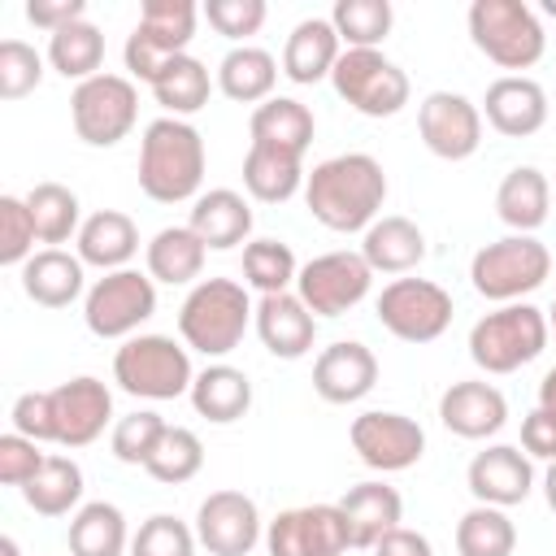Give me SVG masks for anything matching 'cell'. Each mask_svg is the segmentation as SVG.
<instances>
[{
  "label": "cell",
  "instance_id": "6da1fadb",
  "mask_svg": "<svg viewBox=\"0 0 556 556\" xmlns=\"http://www.w3.org/2000/svg\"><path fill=\"white\" fill-rule=\"evenodd\" d=\"M387 200V174L369 152H339L313 165L304 178V204L313 222L334 235H365Z\"/></svg>",
  "mask_w": 556,
  "mask_h": 556
},
{
  "label": "cell",
  "instance_id": "7a4b0ae2",
  "mask_svg": "<svg viewBox=\"0 0 556 556\" xmlns=\"http://www.w3.org/2000/svg\"><path fill=\"white\" fill-rule=\"evenodd\" d=\"M204 135L187 117H156L139 139V191L156 204H182L200 195L204 182Z\"/></svg>",
  "mask_w": 556,
  "mask_h": 556
},
{
  "label": "cell",
  "instance_id": "3957f363",
  "mask_svg": "<svg viewBox=\"0 0 556 556\" xmlns=\"http://www.w3.org/2000/svg\"><path fill=\"white\" fill-rule=\"evenodd\" d=\"M252 313H256V304L243 291V282L200 278L187 291L182 308H178V334L191 352H200L208 361H222L243 343V334L252 326Z\"/></svg>",
  "mask_w": 556,
  "mask_h": 556
},
{
  "label": "cell",
  "instance_id": "277c9868",
  "mask_svg": "<svg viewBox=\"0 0 556 556\" xmlns=\"http://www.w3.org/2000/svg\"><path fill=\"white\" fill-rule=\"evenodd\" d=\"M547 313L530 300L517 304H500L491 313H482L469 330V361L482 374H517L521 365H530L534 356H543L547 348Z\"/></svg>",
  "mask_w": 556,
  "mask_h": 556
},
{
  "label": "cell",
  "instance_id": "5b68a950",
  "mask_svg": "<svg viewBox=\"0 0 556 556\" xmlns=\"http://www.w3.org/2000/svg\"><path fill=\"white\" fill-rule=\"evenodd\" d=\"M465 22L473 48L500 70H530L547 52V30L526 0H473Z\"/></svg>",
  "mask_w": 556,
  "mask_h": 556
},
{
  "label": "cell",
  "instance_id": "8992f818",
  "mask_svg": "<svg viewBox=\"0 0 556 556\" xmlns=\"http://www.w3.org/2000/svg\"><path fill=\"white\" fill-rule=\"evenodd\" d=\"M552 274V252L534 235H504L495 243H482L469 261V282L491 304H517L530 291H539Z\"/></svg>",
  "mask_w": 556,
  "mask_h": 556
},
{
  "label": "cell",
  "instance_id": "52a82bcc",
  "mask_svg": "<svg viewBox=\"0 0 556 556\" xmlns=\"http://www.w3.org/2000/svg\"><path fill=\"white\" fill-rule=\"evenodd\" d=\"M113 382L135 400H178L191 391V348L169 334H135L113 352Z\"/></svg>",
  "mask_w": 556,
  "mask_h": 556
},
{
  "label": "cell",
  "instance_id": "ba28073f",
  "mask_svg": "<svg viewBox=\"0 0 556 556\" xmlns=\"http://www.w3.org/2000/svg\"><path fill=\"white\" fill-rule=\"evenodd\" d=\"M195 22H200V9L191 0H143L139 22L122 48L130 78L152 83L174 56H182L187 43L195 39Z\"/></svg>",
  "mask_w": 556,
  "mask_h": 556
},
{
  "label": "cell",
  "instance_id": "9c48e42d",
  "mask_svg": "<svg viewBox=\"0 0 556 556\" xmlns=\"http://www.w3.org/2000/svg\"><path fill=\"white\" fill-rule=\"evenodd\" d=\"M330 87L361 117H395L413 96L408 74L382 48H343Z\"/></svg>",
  "mask_w": 556,
  "mask_h": 556
},
{
  "label": "cell",
  "instance_id": "30bf717a",
  "mask_svg": "<svg viewBox=\"0 0 556 556\" xmlns=\"http://www.w3.org/2000/svg\"><path fill=\"white\" fill-rule=\"evenodd\" d=\"M70 122L74 135L87 148H113L122 143L139 122V87L126 74H96L74 87L70 96Z\"/></svg>",
  "mask_w": 556,
  "mask_h": 556
},
{
  "label": "cell",
  "instance_id": "8fae6325",
  "mask_svg": "<svg viewBox=\"0 0 556 556\" xmlns=\"http://www.w3.org/2000/svg\"><path fill=\"white\" fill-rule=\"evenodd\" d=\"M156 313V282L139 269H113L96 278L83 295V321L96 339H135L139 326Z\"/></svg>",
  "mask_w": 556,
  "mask_h": 556
},
{
  "label": "cell",
  "instance_id": "7c38bea8",
  "mask_svg": "<svg viewBox=\"0 0 556 556\" xmlns=\"http://www.w3.org/2000/svg\"><path fill=\"white\" fill-rule=\"evenodd\" d=\"M374 313L400 343H434L452 326V295L430 278H391L374 300Z\"/></svg>",
  "mask_w": 556,
  "mask_h": 556
},
{
  "label": "cell",
  "instance_id": "4fadbf2b",
  "mask_svg": "<svg viewBox=\"0 0 556 556\" xmlns=\"http://www.w3.org/2000/svg\"><path fill=\"white\" fill-rule=\"evenodd\" d=\"M374 287V269L361 252H348V248H334V252H321L313 261L300 265V278H295V295L308 304L313 317H343L348 308H356Z\"/></svg>",
  "mask_w": 556,
  "mask_h": 556
},
{
  "label": "cell",
  "instance_id": "5bb4252c",
  "mask_svg": "<svg viewBox=\"0 0 556 556\" xmlns=\"http://www.w3.org/2000/svg\"><path fill=\"white\" fill-rule=\"evenodd\" d=\"M348 443L361 456V465H369L374 473H404L426 456V430L413 417L387 408H369L352 417Z\"/></svg>",
  "mask_w": 556,
  "mask_h": 556
},
{
  "label": "cell",
  "instance_id": "9a60e30c",
  "mask_svg": "<svg viewBox=\"0 0 556 556\" xmlns=\"http://www.w3.org/2000/svg\"><path fill=\"white\" fill-rule=\"evenodd\" d=\"M195 539L208 556H248L265 539V521L252 495L222 486L208 491L195 508Z\"/></svg>",
  "mask_w": 556,
  "mask_h": 556
},
{
  "label": "cell",
  "instance_id": "2e32d148",
  "mask_svg": "<svg viewBox=\"0 0 556 556\" xmlns=\"http://www.w3.org/2000/svg\"><path fill=\"white\" fill-rule=\"evenodd\" d=\"M352 547L348 521L339 504H300L282 508L265 526V552L269 556H343Z\"/></svg>",
  "mask_w": 556,
  "mask_h": 556
},
{
  "label": "cell",
  "instance_id": "e0dca14e",
  "mask_svg": "<svg viewBox=\"0 0 556 556\" xmlns=\"http://www.w3.org/2000/svg\"><path fill=\"white\" fill-rule=\"evenodd\" d=\"M417 135L439 161H469L482 148V109L460 91H430L417 104Z\"/></svg>",
  "mask_w": 556,
  "mask_h": 556
},
{
  "label": "cell",
  "instance_id": "ac0fdd59",
  "mask_svg": "<svg viewBox=\"0 0 556 556\" xmlns=\"http://www.w3.org/2000/svg\"><path fill=\"white\" fill-rule=\"evenodd\" d=\"M113 421V391L91 378L78 374L61 387H52V443L61 447H87L104 434V426Z\"/></svg>",
  "mask_w": 556,
  "mask_h": 556
},
{
  "label": "cell",
  "instance_id": "d6986e66",
  "mask_svg": "<svg viewBox=\"0 0 556 556\" xmlns=\"http://www.w3.org/2000/svg\"><path fill=\"white\" fill-rule=\"evenodd\" d=\"M465 486H469L473 504L513 508L534 491V460L517 443H491L469 460Z\"/></svg>",
  "mask_w": 556,
  "mask_h": 556
},
{
  "label": "cell",
  "instance_id": "ffe728a7",
  "mask_svg": "<svg viewBox=\"0 0 556 556\" xmlns=\"http://www.w3.org/2000/svg\"><path fill=\"white\" fill-rule=\"evenodd\" d=\"M378 382V356L361 339H339L313 361V391L326 404H356Z\"/></svg>",
  "mask_w": 556,
  "mask_h": 556
},
{
  "label": "cell",
  "instance_id": "44dd1931",
  "mask_svg": "<svg viewBox=\"0 0 556 556\" xmlns=\"http://www.w3.org/2000/svg\"><path fill=\"white\" fill-rule=\"evenodd\" d=\"M439 421L447 434L456 439H491L504 430L508 421V400L495 382H482V378H465V382H452L443 395H439Z\"/></svg>",
  "mask_w": 556,
  "mask_h": 556
},
{
  "label": "cell",
  "instance_id": "7402d4cb",
  "mask_svg": "<svg viewBox=\"0 0 556 556\" xmlns=\"http://www.w3.org/2000/svg\"><path fill=\"white\" fill-rule=\"evenodd\" d=\"M482 117L504 139H530L547 122V91L530 74H504L482 96Z\"/></svg>",
  "mask_w": 556,
  "mask_h": 556
},
{
  "label": "cell",
  "instance_id": "603a6c76",
  "mask_svg": "<svg viewBox=\"0 0 556 556\" xmlns=\"http://www.w3.org/2000/svg\"><path fill=\"white\" fill-rule=\"evenodd\" d=\"M252 326H256V339L265 343V352L278 356V361H300L317 343V317L308 313V304L295 291L261 295L256 313H252Z\"/></svg>",
  "mask_w": 556,
  "mask_h": 556
},
{
  "label": "cell",
  "instance_id": "cb8c5ba5",
  "mask_svg": "<svg viewBox=\"0 0 556 556\" xmlns=\"http://www.w3.org/2000/svg\"><path fill=\"white\" fill-rule=\"evenodd\" d=\"M74 243H78V261L96 265L100 274L130 269V261L139 256V226L122 208H100V213L83 217V230Z\"/></svg>",
  "mask_w": 556,
  "mask_h": 556
},
{
  "label": "cell",
  "instance_id": "d4e9b609",
  "mask_svg": "<svg viewBox=\"0 0 556 556\" xmlns=\"http://www.w3.org/2000/svg\"><path fill=\"white\" fill-rule=\"evenodd\" d=\"M87 265L78 261V252L65 248H39L26 265H22V291L26 300H35L39 308H70L78 295H87Z\"/></svg>",
  "mask_w": 556,
  "mask_h": 556
},
{
  "label": "cell",
  "instance_id": "484cf974",
  "mask_svg": "<svg viewBox=\"0 0 556 556\" xmlns=\"http://www.w3.org/2000/svg\"><path fill=\"white\" fill-rule=\"evenodd\" d=\"M343 56V43L330 26V17H304L291 26L287 35V48H282V74L295 83V87H313L321 78L334 74Z\"/></svg>",
  "mask_w": 556,
  "mask_h": 556
},
{
  "label": "cell",
  "instance_id": "4316f807",
  "mask_svg": "<svg viewBox=\"0 0 556 556\" xmlns=\"http://www.w3.org/2000/svg\"><path fill=\"white\" fill-rule=\"evenodd\" d=\"M187 226L200 235L204 248L230 252V248L248 243V235H252V204L230 187H213V191H200L191 200Z\"/></svg>",
  "mask_w": 556,
  "mask_h": 556
},
{
  "label": "cell",
  "instance_id": "83f0119b",
  "mask_svg": "<svg viewBox=\"0 0 556 556\" xmlns=\"http://www.w3.org/2000/svg\"><path fill=\"white\" fill-rule=\"evenodd\" d=\"M495 213L513 235H534L552 213V182L534 165H513L495 187Z\"/></svg>",
  "mask_w": 556,
  "mask_h": 556
},
{
  "label": "cell",
  "instance_id": "f1b7e54d",
  "mask_svg": "<svg viewBox=\"0 0 556 556\" xmlns=\"http://www.w3.org/2000/svg\"><path fill=\"white\" fill-rule=\"evenodd\" d=\"M339 513L348 521V539L352 547H374L387 530H395L404 521V500L395 486L387 482H356L343 500H339Z\"/></svg>",
  "mask_w": 556,
  "mask_h": 556
},
{
  "label": "cell",
  "instance_id": "f546056e",
  "mask_svg": "<svg viewBox=\"0 0 556 556\" xmlns=\"http://www.w3.org/2000/svg\"><path fill=\"white\" fill-rule=\"evenodd\" d=\"M361 256L374 274H408L426 261V235L413 217L387 213L361 235Z\"/></svg>",
  "mask_w": 556,
  "mask_h": 556
},
{
  "label": "cell",
  "instance_id": "4dcf8cb0",
  "mask_svg": "<svg viewBox=\"0 0 556 556\" xmlns=\"http://www.w3.org/2000/svg\"><path fill=\"white\" fill-rule=\"evenodd\" d=\"M187 400H191V408H195L204 421L230 426V421L248 417V408H252V378H248L243 369L226 365V361H213V365H204V369L195 374Z\"/></svg>",
  "mask_w": 556,
  "mask_h": 556
},
{
  "label": "cell",
  "instance_id": "1f68e13d",
  "mask_svg": "<svg viewBox=\"0 0 556 556\" xmlns=\"http://www.w3.org/2000/svg\"><path fill=\"white\" fill-rule=\"evenodd\" d=\"M278 61L274 52L256 48V43H239L217 61V91L235 104H265L278 87Z\"/></svg>",
  "mask_w": 556,
  "mask_h": 556
},
{
  "label": "cell",
  "instance_id": "d6a6232c",
  "mask_svg": "<svg viewBox=\"0 0 556 556\" xmlns=\"http://www.w3.org/2000/svg\"><path fill=\"white\" fill-rule=\"evenodd\" d=\"M248 130H252V143H269V148H282V152L304 156L308 143H313V135H317V117L295 96H269L265 104L252 109Z\"/></svg>",
  "mask_w": 556,
  "mask_h": 556
},
{
  "label": "cell",
  "instance_id": "836d02e7",
  "mask_svg": "<svg viewBox=\"0 0 556 556\" xmlns=\"http://www.w3.org/2000/svg\"><path fill=\"white\" fill-rule=\"evenodd\" d=\"M304 156L269 148V143H252L243 156V187L252 200L261 204H287L295 191H304Z\"/></svg>",
  "mask_w": 556,
  "mask_h": 556
},
{
  "label": "cell",
  "instance_id": "e575fe53",
  "mask_svg": "<svg viewBox=\"0 0 556 556\" xmlns=\"http://www.w3.org/2000/svg\"><path fill=\"white\" fill-rule=\"evenodd\" d=\"M204 256H208V248L200 243V235L191 226H165L143 248L152 282H165V287H187V282L195 287V278L204 274Z\"/></svg>",
  "mask_w": 556,
  "mask_h": 556
},
{
  "label": "cell",
  "instance_id": "d590c367",
  "mask_svg": "<svg viewBox=\"0 0 556 556\" xmlns=\"http://www.w3.org/2000/svg\"><path fill=\"white\" fill-rule=\"evenodd\" d=\"M213 83H217V78L208 74V65H204L200 56L182 52V56H174L148 87H152V100L165 109V117H195V113L208 104Z\"/></svg>",
  "mask_w": 556,
  "mask_h": 556
},
{
  "label": "cell",
  "instance_id": "8d00e7d4",
  "mask_svg": "<svg viewBox=\"0 0 556 556\" xmlns=\"http://www.w3.org/2000/svg\"><path fill=\"white\" fill-rule=\"evenodd\" d=\"M70 556H126L130 552V530L126 513L109 500H91L70 517Z\"/></svg>",
  "mask_w": 556,
  "mask_h": 556
},
{
  "label": "cell",
  "instance_id": "74e56055",
  "mask_svg": "<svg viewBox=\"0 0 556 556\" xmlns=\"http://www.w3.org/2000/svg\"><path fill=\"white\" fill-rule=\"evenodd\" d=\"M22 500L39 517H65L83 508V465L74 456H48L39 473L22 486Z\"/></svg>",
  "mask_w": 556,
  "mask_h": 556
},
{
  "label": "cell",
  "instance_id": "f35d334b",
  "mask_svg": "<svg viewBox=\"0 0 556 556\" xmlns=\"http://www.w3.org/2000/svg\"><path fill=\"white\" fill-rule=\"evenodd\" d=\"M26 208L35 217L39 243H48V248L78 239V230H83V204L65 182H35L26 191Z\"/></svg>",
  "mask_w": 556,
  "mask_h": 556
},
{
  "label": "cell",
  "instance_id": "ab89813d",
  "mask_svg": "<svg viewBox=\"0 0 556 556\" xmlns=\"http://www.w3.org/2000/svg\"><path fill=\"white\" fill-rule=\"evenodd\" d=\"M48 65L61 74V78H74V83H87L96 74H104V35L96 22H74L56 35H48Z\"/></svg>",
  "mask_w": 556,
  "mask_h": 556
},
{
  "label": "cell",
  "instance_id": "60d3db41",
  "mask_svg": "<svg viewBox=\"0 0 556 556\" xmlns=\"http://www.w3.org/2000/svg\"><path fill=\"white\" fill-rule=\"evenodd\" d=\"M456 552L460 556H513L517 552V526L508 508L473 504L456 521Z\"/></svg>",
  "mask_w": 556,
  "mask_h": 556
},
{
  "label": "cell",
  "instance_id": "b9f144b4",
  "mask_svg": "<svg viewBox=\"0 0 556 556\" xmlns=\"http://www.w3.org/2000/svg\"><path fill=\"white\" fill-rule=\"evenodd\" d=\"M330 26L343 48H382L395 26V9L391 0H334Z\"/></svg>",
  "mask_w": 556,
  "mask_h": 556
},
{
  "label": "cell",
  "instance_id": "7bdbcfd3",
  "mask_svg": "<svg viewBox=\"0 0 556 556\" xmlns=\"http://www.w3.org/2000/svg\"><path fill=\"white\" fill-rule=\"evenodd\" d=\"M300 278L295 252L282 239H248L243 243V282L261 295H282Z\"/></svg>",
  "mask_w": 556,
  "mask_h": 556
},
{
  "label": "cell",
  "instance_id": "ee69618b",
  "mask_svg": "<svg viewBox=\"0 0 556 556\" xmlns=\"http://www.w3.org/2000/svg\"><path fill=\"white\" fill-rule=\"evenodd\" d=\"M143 469L156 482H165V486L191 482L204 469V443H200V434L187 430V426H165V434H161V443H156V452L148 456Z\"/></svg>",
  "mask_w": 556,
  "mask_h": 556
},
{
  "label": "cell",
  "instance_id": "f6af8a7d",
  "mask_svg": "<svg viewBox=\"0 0 556 556\" xmlns=\"http://www.w3.org/2000/svg\"><path fill=\"white\" fill-rule=\"evenodd\" d=\"M195 526L178 521L174 513H152L130 534V556H195Z\"/></svg>",
  "mask_w": 556,
  "mask_h": 556
},
{
  "label": "cell",
  "instance_id": "bcb514c9",
  "mask_svg": "<svg viewBox=\"0 0 556 556\" xmlns=\"http://www.w3.org/2000/svg\"><path fill=\"white\" fill-rule=\"evenodd\" d=\"M165 417L152 413V408H139V413H126L113 421V434H109V447L122 465H148V456L156 452L161 434H165Z\"/></svg>",
  "mask_w": 556,
  "mask_h": 556
},
{
  "label": "cell",
  "instance_id": "7dc6e473",
  "mask_svg": "<svg viewBox=\"0 0 556 556\" xmlns=\"http://www.w3.org/2000/svg\"><path fill=\"white\" fill-rule=\"evenodd\" d=\"M39 230L26 208V195H0V265H26L35 256Z\"/></svg>",
  "mask_w": 556,
  "mask_h": 556
},
{
  "label": "cell",
  "instance_id": "c3c4849f",
  "mask_svg": "<svg viewBox=\"0 0 556 556\" xmlns=\"http://www.w3.org/2000/svg\"><path fill=\"white\" fill-rule=\"evenodd\" d=\"M43 61L26 39L0 43V100H26L43 83Z\"/></svg>",
  "mask_w": 556,
  "mask_h": 556
},
{
  "label": "cell",
  "instance_id": "681fc988",
  "mask_svg": "<svg viewBox=\"0 0 556 556\" xmlns=\"http://www.w3.org/2000/svg\"><path fill=\"white\" fill-rule=\"evenodd\" d=\"M200 13L208 17V26L222 39H235V48H239L248 35H256L265 26V13L269 9H265V0H208Z\"/></svg>",
  "mask_w": 556,
  "mask_h": 556
},
{
  "label": "cell",
  "instance_id": "f907efd6",
  "mask_svg": "<svg viewBox=\"0 0 556 556\" xmlns=\"http://www.w3.org/2000/svg\"><path fill=\"white\" fill-rule=\"evenodd\" d=\"M43 460H48V456L39 452L35 439H26V434H17V430L0 434V482H4V486H17V491H22V486L39 473Z\"/></svg>",
  "mask_w": 556,
  "mask_h": 556
},
{
  "label": "cell",
  "instance_id": "816d5d0a",
  "mask_svg": "<svg viewBox=\"0 0 556 556\" xmlns=\"http://www.w3.org/2000/svg\"><path fill=\"white\" fill-rule=\"evenodd\" d=\"M13 430L35 439V443H52V391H22L9 408Z\"/></svg>",
  "mask_w": 556,
  "mask_h": 556
},
{
  "label": "cell",
  "instance_id": "f5cc1de1",
  "mask_svg": "<svg viewBox=\"0 0 556 556\" xmlns=\"http://www.w3.org/2000/svg\"><path fill=\"white\" fill-rule=\"evenodd\" d=\"M521 452L530 460H556V413L534 404L526 417H521Z\"/></svg>",
  "mask_w": 556,
  "mask_h": 556
},
{
  "label": "cell",
  "instance_id": "db71d44e",
  "mask_svg": "<svg viewBox=\"0 0 556 556\" xmlns=\"http://www.w3.org/2000/svg\"><path fill=\"white\" fill-rule=\"evenodd\" d=\"M83 17H87V0H26V22L48 35H56Z\"/></svg>",
  "mask_w": 556,
  "mask_h": 556
},
{
  "label": "cell",
  "instance_id": "11a10c76",
  "mask_svg": "<svg viewBox=\"0 0 556 556\" xmlns=\"http://www.w3.org/2000/svg\"><path fill=\"white\" fill-rule=\"evenodd\" d=\"M374 556H434V547H430V539L421 534V530H408V526H395V530H387L374 547H369Z\"/></svg>",
  "mask_w": 556,
  "mask_h": 556
},
{
  "label": "cell",
  "instance_id": "9f6ffc18",
  "mask_svg": "<svg viewBox=\"0 0 556 556\" xmlns=\"http://www.w3.org/2000/svg\"><path fill=\"white\" fill-rule=\"evenodd\" d=\"M539 404L556 413V365H552V369L543 374V382H539Z\"/></svg>",
  "mask_w": 556,
  "mask_h": 556
},
{
  "label": "cell",
  "instance_id": "6f0895ef",
  "mask_svg": "<svg viewBox=\"0 0 556 556\" xmlns=\"http://www.w3.org/2000/svg\"><path fill=\"white\" fill-rule=\"evenodd\" d=\"M543 500H547V508L556 513V460H552L547 473H543Z\"/></svg>",
  "mask_w": 556,
  "mask_h": 556
},
{
  "label": "cell",
  "instance_id": "680465c9",
  "mask_svg": "<svg viewBox=\"0 0 556 556\" xmlns=\"http://www.w3.org/2000/svg\"><path fill=\"white\" fill-rule=\"evenodd\" d=\"M0 556H22V547H17V539H13V534H4V539H0Z\"/></svg>",
  "mask_w": 556,
  "mask_h": 556
},
{
  "label": "cell",
  "instance_id": "91938a15",
  "mask_svg": "<svg viewBox=\"0 0 556 556\" xmlns=\"http://www.w3.org/2000/svg\"><path fill=\"white\" fill-rule=\"evenodd\" d=\"M547 330L556 334V300H552V308H547Z\"/></svg>",
  "mask_w": 556,
  "mask_h": 556
},
{
  "label": "cell",
  "instance_id": "94428289",
  "mask_svg": "<svg viewBox=\"0 0 556 556\" xmlns=\"http://www.w3.org/2000/svg\"><path fill=\"white\" fill-rule=\"evenodd\" d=\"M543 13H547V17H556V0H543Z\"/></svg>",
  "mask_w": 556,
  "mask_h": 556
}]
</instances>
